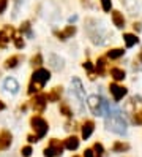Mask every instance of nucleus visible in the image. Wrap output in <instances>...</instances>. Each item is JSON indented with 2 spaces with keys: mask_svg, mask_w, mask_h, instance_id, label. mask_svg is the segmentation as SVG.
Wrapping results in <instances>:
<instances>
[{
  "mask_svg": "<svg viewBox=\"0 0 142 157\" xmlns=\"http://www.w3.org/2000/svg\"><path fill=\"white\" fill-rule=\"evenodd\" d=\"M104 124H106V128L109 132H114L117 135H125L126 133V122H125V119L120 116V113L117 109H112V111L107 113V117H106V121H104Z\"/></svg>",
  "mask_w": 142,
  "mask_h": 157,
  "instance_id": "nucleus-1",
  "label": "nucleus"
},
{
  "mask_svg": "<svg viewBox=\"0 0 142 157\" xmlns=\"http://www.w3.org/2000/svg\"><path fill=\"white\" fill-rule=\"evenodd\" d=\"M87 105L90 108V111L95 114V116H103L104 111L107 109V101L103 100L101 97L98 95H90L87 98Z\"/></svg>",
  "mask_w": 142,
  "mask_h": 157,
  "instance_id": "nucleus-2",
  "label": "nucleus"
},
{
  "mask_svg": "<svg viewBox=\"0 0 142 157\" xmlns=\"http://www.w3.org/2000/svg\"><path fill=\"white\" fill-rule=\"evenodd\" d=\"M30 124H32V127H33V130L36 132V136H38V138H43V136L47 133V130H49V125H47V122L44 121L43 117H40V116H33L32 121H30Z\"/></svg>",
  "mask_w": 142,
  "mask_h": 157,
  "instance_id": "nucleus-3",
  "label": "nucleus"
},
{
  "mask_svg": "<svg viewBox=\"0 0 142 157\" xmlns=\"http://www.w3.org/2000/svg\"><path fill=\"white\" fill-rule=\"evenodd\" d=\"M63 154V146L59 140H51L49 146L44 149V157H59Z\"/></svg>",
  "mask_w": 142,
  "mask_h": 157,
  "instance_id": "nucleus-4",
  "label": "nucleus"
},
{
  "mask_svg": "<svg viewBox=\"0 0 142 157\" xmlns=\"http://www.w3.org/2000/svg\"><path fill=\"white\" fill-rule=\"evenodd\" d=\"M71 95L76 97L79 101H82L85 98V92H84V86L79 78H74L73 82H71Z\"/></svg>",
  "mask_w": 142,
  "mask_h": 157,
  "instance_id": "nucleus-5",
  "label": "nucleus"
},
{
  "mask_svg": "<svg viewBox=\"0 0 142 157\" xmlns=\"http://www.w3.org/2000/svg\"><path fill=\"white\" fill-rule=\"evenodd\" d=\"M109 90H111V94H112V97H114V100H115V101H120L123 97L126 95V92H128L126 87L118 86V84H115V82H112V84L109 86Z\"/></svg>",
  "mask_w": 142,
  "mask_h": 157,
  "instance_id": "nucleus-6",
  "label": "nucleus"
},
{
  "mask_svg": "<svg viewBox=\"0 0 142 157\" xmlns=\"http://www.w3.org/2000/svg\"><path fill=\"white\" fill-rule=\"evenodd\" d=\"M51 78V73L49 70H46V68H38L35 73H33V79L38 81V82H41V84H44V82H47Z\"/></svg>",
  "mask_w": 142,
  "mask_h": 157,
  "instance_id": "nucleus-7",
  "label": "nucleus"
},
{
  "mask_svg": "<svg viewBox=\"0 0 142 157\" xmlns=\"http://www.w3.org/2000/svg\"><path fill=\"white\" fill-rule=\"evenodd\" d=\"M3 89L11 92V94H16V92L19 90V84H17V81L14 78H6L3 81Z\"/></svg>",
  "mask_w": 142,
  "mask_h": 157,
  "instance_id": "nucleus-8",
  "label": "nucleus"
},
{
  "mask_svg": "<svg viewBox=\"0 0 142 157\" xmlns=\"http://www.w3.org/2000/svg\"><path fill=\"white\" fill-rule=\"evenodd\" d=\"M93 130H95V124H93V121H85L84 125H82V138H84V140L90 138L92 133H93Z\"/></svg>",
  "mask_w": 142,
  "mask_h": 157,
  "instance_id": "nucleus-9",
  "label": "nucleus"
},
{
  "mask_svg": "<svg viewBox=\"0 0 142 157\" xmlns=\"http://www.w3.org/2000/svg\"><path fill=\"white\" fill-rule=\"evenodd\" d=\"M112 22L118 29H123L125 27V17H123V14L120 11H112Z\"/></svg>",
  "mask_w": 142,
  "mask_h": 157,
  "instance_id": "nucleus-10",
  "label": "nucleus"
},
{
  "mask_svg": "<svg viewBox=\"0 0 142 157\" xmlns=\"http://www.w3.org/2000/svg\"><path fill=\"white\" fill-rule=\"evenodd\" d=\"M13 33V29L11 27H5V29L0 32V48H5L8 40H9V35Z\"/></svg>",
  "mask_w": 142,
  "mask_h": 157,
  "instance_id": "nucleus-11",
  "label": "nucleus"
},
{
  "mask_svg": "<svg viewBox=\"0 0 142 157\" xmlns=\"http://www.w3.org/2000/svg\"><path fill=\"white\" fill-rule=\"evenodd\" d=\"M123 41H125L126 48H133L134 44L139 43V38H137V35H134V33H123Z\"/></svg>",
  "mask_w": 142,
  "mask_h": 157,
  "instance_id": "nucleus-12",
  "label": "nucleus"
},
{
  "mask_svg": "<svg viewBox=\"0 0 142 157\" xmlns=\"http://www.w3.org/2000/svg\"><path fill=\"white\" fill-rule=\"evenodd\" d=\"M9 144H11V133L5 130L0 135V149H8Z\"/></svg>",
  "mask_w": 142,
  "mask_h": 157,
  "instance_id": "nucleus-13",
  "label": "nucleus"
},
{
  "mask_svg": "<svg viewBox=\"0 0 142 157\" xmlns=\"http://www.w3.org/2000/svg\"><path fill=\"white\" fill-rule=\"evenodd\" d=\"M111 76L115 79V81H123V79L126 78V73H125V70H123V68L114 67V68H111Z\"/></svg>",
  "mask_w": 142,
  "mask_h": 157,
  "instance_id": "nucleus-14",
  "label": "nucleus"
},
{
  "mask_svg": "<svg viewBox=\"0 0 142 157\" xmlns=\"http://www.w3.org/2000/svg\"><path fill=\"white\" fill-rule=\"evenodd\" d=\"M65 147H66V149H70V151H76L79 147V140L76 136H68L65 140Z\"/></svg>",
  "mask_w": 142,
  "mask_h": 157,
  "instance_id": "nucleus-15",
  "label": "nucleus"
},
{
  "mask_svg": "<svg viewBox=\"0 0 142 157\" xmlns=\"http://www.w3.org/2000/svg\"><path fill=\"white\" fill-rule=\"evenodd\" d=\"M74 33H76V27H74V25H68L63 32L57 33V36H59L60 40H66V38H70V36H73Z\"/></svg>",
  "mask_w": 142,
  "mask_h": 157,
  "instance_id": "nucleus-16",
  "label": "nucleus"
},
{
  "mask_svg": "<svg viewBox=\"0 0 142 157\" xmlns=\"http://www.w3.org/2000/svg\"><path fill=\"white\" fill-rule=\"evenodd\" d=\"M49 62H51V67L54 70H60L63 67V60L59 56H55V54H51V56H49Z\"/></svg>",
  "mask_w": 142,
  "mask_h": 157,
  "instance_id": "nucleus-17",
  "label": "nucleus"
},
{
  "mask_svg": "<svg viewBox=\"0 0 142 157\" xmlns=\"http://www.w3.org/2000/svg\"><path fill=\"white\" fill-rule=\"evenodd\" d=\"M46 100H47V95H38V97H35L33 98V108L36 106L38 109H43Z\"/></svg>",
  "mask_w": 142,
  "mask_h": 157,
  "instance_id": "nucleus-18",
  "label": "nucleus"
},
{
  "mask_svg": "<svg viewBox=\"0 0 142 157\" xmlns=\"http://www.w3.org/2000/svg\"><path fill=\"white\" fill-rule=\"evenodd\" d=\"M112 149H114V152H123V151H128L129 149V144L128 143H123V141H117V143H114Z\"/></svg>",
  "mask_w": 142,
  "mask_h": 157,
  "instance_id": "nucleus-19",
  "label": "nucleus"
},
{
  "mask_svg": "<svg viewBox=\"0 0 142 157\" xmlns=\"http://www.w3.org/2000/svg\"><path fill=\"white\" fill-rule=\"evenodd\" d=\"M123 54H125V51H123L122 48H114V49L107 51V57L109 59H118V57L123 56Z\"/></svg>",
  "mask_w": 142,
  "mask_h": 157,
  "instance_id": "nucleus-20",
  "label": "nucleus"
},
{
  "mask_svg": "<svg viewBox=\"0 0 142 157\" xmlns=\"http://www.w3.org/2000/svg\"><path fill=\"white\" fill-rule=\"evenodd\" d=\"M60 94H62V90H60V87H54V90L51 92L49 95H47V98H49L51 101H57L60 98Z\"/></svg>",
  "mask_w": 142,
  "mask_h": 157,
  "instance_id": "nucleus-21",
  "label": "nucleus"
},
{
  "mask_svg": "<svg viewBox=\"0 0 142 157\" xmlns=\"http://www.w3.org/2000/svg\"><path fill=\"white\" fill-rule=\"evenodd\" d=\"M17 62H19V57H17V56H13V57L6 59L5 67H6V68H14V67L17 65Z\"/></svg>",
  "mask_w": 142,
  "mask_h": 157,
  "instance_id": "nucleus-22",
  "label": "nucleus"
},
{
  "mask_svg": "<svg viewBox=\"0 0 142 157\" xmlns=\"http://www.w3.org/2000/svg\"><path fill=\"white\" fill-rule=\"evenodd\" d=\"M104 68H106V59H104V57H100V59H98V62H96L98 75H103V73H104Z\"/></svg>",
  "mask_w": 142,
  "mask_h": 157,
  "instance_id": "nucleus-23",
  "label": "nucleus"
},
{
  "mask_svg": "<svg viewBox=\"0 0 142 157\" xmlns=\"http://www.w3.org/2000/svg\"><path fill=\"white\" fill-rule=\"evenodd\" d=\"M41 82H38V81H35L33 79V82H32V84H30V87H28V94H33V92H38V90H40L41 89Z\"/></svg>",
  "mask_w": 142,
  "mask_h": 157,
  "instance_id": "nucleus-24",
  "label": "nucleus"
},
{
  "mask_svg": "<svg viewBox=\"0 0 142 157\" xmlns=\"http://www.w3.org/2000/svg\"><path fill=\"white\" fill-rule=\"evenodd\" d=\"M100 2H101V8H103V11L109 13V11H111V8H112V0H100Z\"/></svg>",
  "mask_w": 142,
  "mask_h": 157,
  "instance_id": "nucleus-25",
  "label": "nucleus"
},
{
  "mask_svg": "<svg viewBox=\"0 0 142 157\" xmlns=\"http://www.w3.org/2000/svg\"><path fill=\"white\" fill-rule=\"evenodd\" d=\"M60 113L62 114H65V116H73V111H71V109H70V106L68 105H66V103H62L60 105Z\"/></svg>",
  "mask_w": 142,
  "mask_h": 157,
  "instance_id": "nucleus-26",
  "label": "nucleus"
},
{
  "mask_svg": "<svg viewBox=\"0 0 142 157\" xmlns=\"http://www.w3.org/2000/svg\"><path fill=\"white\" fill-rule=\"evenodd\" d=\"M93 151L96 152L98 155H101V154L104 152V147H103V144H101V143H95V144H93Z\"/></svg>",
  "mask_w": 142,
  "mask_h": 157,
  "instance_id": "nucleus-27",
  "label": "nucleus"
},
{
  "mask_svg": "<svg viewBox=\"0 0 142 157\" xmlns=\"http://www.w3.org/2000/svg\"><path fill=\"white\" fill-rule=\"evenodd\" d=\"M41 62H43L41 56H40V54H36V56L32 59V65H33V67H35V65H41Z\"/></svg>",
  "mask_w": 142,
  "mask_h": 157,
  "instance_id": "nucleus-28",
  "label": "nucleus"
},
{
  "mask_svg": "<svg viewBox=\"0 0 142 157\" xmlns=\"http://www.w3.org/2000/svg\"><path fill=\"white\" fill-rule=\"evenodd\" d=\"M84 157H100L93 149H85L84 151Z\"/></svg>",
  "mask_w": 142,
  "mask_h": 157,
  "instance_id": "nucleus-29",
  "label": "nucleus"
},
{
  "mask_svg": "<svg viewBox=\"0 0 142 157\" xmlns=\"http://www.w3.org/2000/svg\"><path fill=\"white\" fill-rule=\"evenodd\" d=\"M22 155L24 157H30V154H32V147L30 146H25V147H22Z\"/></svg>",
  "mask_w": 142,
  "mask_h": 157,
  "instance_id": "nucleus-30",
  "label": "nucleus"
},
{
  "mask_svg": "<svg viewBox=\"0 0 142 157\" xmlns=\"http://www.w3.org/2000/svg\"><path fill=\"white\" fill-rule=\"evenodd\" d=\"M14 44H16V48H22V46H24V40L21 38V36H16V38H14Z\"/></svg>",
  "mask_w": 142,
  "mask_h": 157,
  "instance_id": "nucleus-31",
  "label": "nucleus"
},
{
  "mask_svg": "<svg viewBox=\"0 0 142 157\" xmlns=\"http://www.w3.org/2000/svg\"><path fill=\"white\" fill-rule=\"evenodd\" d=\"M134 122L142 124V113H134Z\"/></svg>",
  "mask_w": 142,
  "mask_h": 157,
  "instance_id": "nucleus-32",
  "label": "nucleus"
},
{
  "mask_svg": "<svg viewBox=\"0 0 142 157\" xmlns=\"http://www.w3.org/2000/svg\"><path fill=\"white\" fill-rule=\"evenodd\" d=\"M6 5H8V2H6V0H0V14H2V13L5 11Z\"/></svg>",
  "mask_w": 142,
  "mask_h": 157,
  "instance_id": "nucleus-33",
  "label": "nucleus"
},
{
  "mask_svg": "<svg viewBox=\"0 0 142 157\" xmlns=\"http://www.w3.org/2000/svg\"><path fill=\"white\" fill-rule=\"evenodd\" d=\"M82 67H84L85 70H89V71H92V70H93V65H92V62H89V60H87V62H84V63H82Z\"/></svg>",
  "mask_w": 142,
  "mask_h": 157,
  "instance_id": "nucleus-34",
  "label": "nucleus"
},
{
  "mask_svg": "<svg viewBox=\"0 0 142 157\" xmlns=\"http://www.w3.org/2000/svg\"><path fill=\"white\" fill-rule=\"evenodd\" d=\"M38 140H40V138H38L36 135L33 136V135H30V136H28V141H30V143H36Z\"/></svg>",
  "mask_w": 142,
  "mask_h": 157,
  "instance_id": "nucleus-35",
  "label": "nucleus"
},
{
  "mask_svg": "<svg viewBox=\"0 0 142 157\" xmlns=\"http://www.w3.org/2000/svg\"><path fill=\"white\" fill-rule=\"evenodd\" d=\"M133 29H134V30H140V22H134V24H133Z\"/></svg>",
  "mask_w": 142,
  "mask_h": 157,
  "instance_id": "nucleus-36",
  "label": "nucleus"
},
{
  "mask_svg": "<svg viewBox=\"0 0 142 157\" xmlns=\"http://www.w3.org/2000/svg\"><path fill=\"white\" fill-rule=\"evenodd\" d=\"M139 60H140V62H142V51H140V52H139Z\"/></svg>",
  "mask_w": 142,
  "mask_h": 157,
  "instance_id": "nucleus-37",
  "label": "nucleus"
},
{
  "mask_svg": "<svg viewBox=\"0 0 142 157\" xmlns=\"http://www.w3.org/2000/svg\"><path fill=\"white\" fill-rule=\"evenodd\" d=\"M3 108H5V105L2 103V101H0V109H3Z\"/></svg>",
  "mask_w": 142,
  "mask_h": 157,
  "instance_id": "nucleus-38",
  "label": "nucleus"
}]
</instances>
